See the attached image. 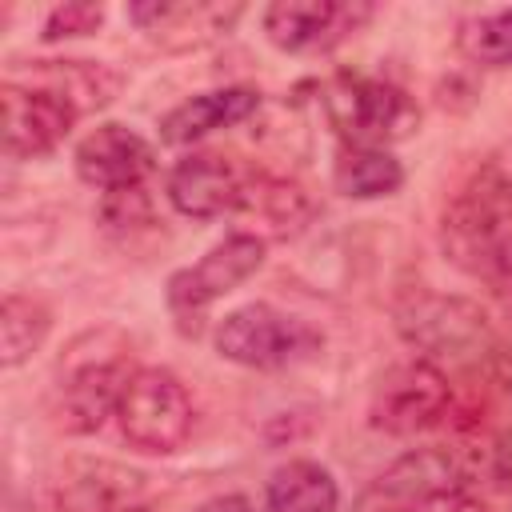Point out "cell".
I'll return each mask as SVG.
<instances>
[{
  "instance_id": "6da1fadb",
  "label": "cell",
  "mask_w": 512,
  "mask_h": 512,
  "mask_svg": "<svg viewBox=\"0 0 512 512\" xmlns=\"http://www.w3.org/2000/svg\"><path fill=\"white\" fill-rule=\"evenodd\" d=\"M440 244L456 268L488 284L512 264V176L500 164H480L464 176L444 204Z\"/></svg>"
},
{
  "instance_id": "7a4b0ae2",
  "label": "cell",
  "mask_w": 512,
  "mask_h": 512,
  "mask_svg": "<svg viewBox=\"0 0 512 512\" xmlns=\"http://www.w3.org/2000/svg\"><path fill=\"white\" fill-rule=\"evenodd\" d=\"M320 104L336 136L352 148H388L392 140L412 136L420 124L416 100L392 80L368 72H336L320 88Z\"/></svg>"
},
{
  "instance_id": "3957f363",
  "label": "cell",
  "mask_w": 512,
  "mask_h": 512,
  "mask_svg": "<svg viewBox=\"0 0 512 512\" xmlns=\"http://www.w3.org/2000/svg\"><path fill=\"white\" fill-rule=\"evenodd\" d=\"M216 352L232 364L272 372L320 352V332L272 304H244L216 324Z\"/></svg>"
},
{
  "instance_id": "277c9868",
  "label": "cell",
  "mask_w": 512,
  "mask_h": 512,
  "mask_svg": "<svg viewBox=\"0 0 512 512\" xmlns=\"http://www.w3.org/2000/svg\"><path fill=\"white\" fill-rule=\"evenodd\" d=\"M116 420L132 448L168 456L192 432V396L168 368H136L120 396Z\"/></svg>"
},
{
  "instance_id": "5b68a950",
  "label": "cell",
  "mask_w": 512,
  "mask_h": 512,
  "mask_svg": "<svg viewBox=\"0 0 512 512\" xmlns=\"http://www.w3.org/2000/svg\"><path fill=\"white\" fill-rule=\"evenodd\" d=\"M400 336L424 360H464L488 348L492 324L476 300L444 296V292H416L396 308Z\"/></svg>"
},
{
  "instance_id": "8992f818",
  "label": "cell",
  "mask_w": 512,
  "mask_h": 512,
  "mask_svg": "<svg viewBox=\"0 0 512 512\" xmlns=\"http://www.w3.org/2000/svg\"><path fill=\"white\" fill-rule=\"evenodd\" d=\"M260 264H264V240L252 232H232L216 248H208L200 264L180 268L168 280V308H172L180 332L196 336L208 304L228 296L232 288H240Z\"/></svg>"
},
{
  "instance_id": "52a82bcc",
  "label": "cell",
  "mask_w": 512,
  "mask_h": 512,
  "mask_svg": "<svg viewBox=\"0 0 512 512\" xmlns=\"http://www.w3.org/2000/svg\"><path fill=\"white\" fill-rule=\"evenodd\" d=\"M448 404H452L448 376L432 360L412 356V360L392 364L376 380L372 400H368V420H372V428H380L388 436H416V432L440 424Z\"/></svg>"
},
{
  "instance_id": "ba28073f",
  "label": "cell",
  "mask_w": 512,
  "mask_h": 512,
  "mask_svg": "<svg viewBox=\"0 0 512 512\" xmlns=\"http://www.w3.org/2000/svg\"><path fill=\"white\" fill-rule=\"evenodd\" d=\"M0 112H4V152L12 160H36L56 152L72 132V124L80 120V108L72 100L32 80L28 84L4 80Z\"/></svg>"
},
{
  "instance_id": "9c48e42d",
  "label": "cell",
  "mask_w": 512,
  "mask_h": 512,
  "mask_svg": "<svg viewBox=\"0 0 512 512\" xmlns=\"http://www.w3.org/2000/svg\"><path fill=\"white\" fill-rule=\"evenodd\" d=\"M372 20L360 0H276L264 8V36L280 52H328Z\"/></svg>"
},
{
  "instance_id": "30bf717a",
  "label": "cell",
  "mask_w": 512,
  "mask_h": 512,
  "mask_svg": "<svg viewBox=\"0 0 512 512\" xmlns=\"http://www.w3.org/2000/svg\"><path fill=\"white\" fill-rule=\"evenodd\" d=\"M472 488L464 460L452 448H412L400 460H392L364 492V512H400L408 504Z\"/></svg>"
},
{
  "instance_id": "8fae6325",
  "label": "cell",
  "mask_w": 512,
  "mask_h": 512,
  "mask_svg": "<svg viewBox=\"0 0 512 512\" xmlns=\"http://www.w3.org/2000/svg\"><path fill=\"white\" fill-rule=\"evenodd\" d=\"M248 192H252V172H244L220 152H192L168 176L172 208L192 220H216L240 212L248 208Z\"/></svg>"
},
{
  "instance_id": "7c38bea8",
  "label": "cell",
  "mask_w": 512,
  "mask_h": 512,
  "mask_svg": "<svg viewBox=\"0 0 512 512\" xmlns=\"http://www.w3.org/2000/svg\"><path fill=\"white\" fill-rule=\"evenodd\" d=\"M76 176L100 192H128V188H144V180L156 168V152L152 144L124 128V124H100L92 128L80 144H76Z\"/></svg>"
},
{
  "instance_id": "4fadbf2b",
  "label": "cell",
  "mask_w": 512,
  "mask_h": 512,
  "mask_svg": "<svg viewBox=\"0 0 512 512\" xmlns=\"http://www.w3.org/2000/svg\"><path fill=\"white\" fill-rule=\"evenodd\" d=\"M128 380H132V372L120 360L80 364L76 372H68L60 380V392H56V404H52L56 424L72 436H88V432L104 428V420L116 416Z\"/></svg>"
},
{
  "instance_id": "5bb4252c",
  "label": "cell",
  "mask_w": 512,
  "mask_h": 512,
  "mask_svg": "<svg viewBox=\"0 0 512 512\" xmlns=\"http://www.w3.org/2000/svg\"><path fill=\"white\" fill-rule=\"evenodd\" d=\"M240 4H172V0H148V4H128V20L140 24L152 40L164 48H200L212 44L216 36L232 32L240 20Z\"/></svg>"
},
{
  "instance_id": "9a60e30c",
  "label": "cell",
  "mask_w": 512,
  "mask_h": 512,
  "mask_svg": "<svg viewBox=\"0 0 512 512\" xmlns=\"http://www.w3.org/2000/svg\"><path fill=\"white\" fill-rule=\"evenodd\" d=\"M256 108H260L256 88H212V92H200V96L176 104L160 120V140L164 144H192L216 128H232V124L248 120Z\"/></svg>"
},
{
  "instance_id": "2e32d148",
  "label": "cell",
  "mask_w": 512,
  "mask_h": 512,
  "mask_svg": "<svg viewBox=\"0 0 512 512\" xmlns=\"http://www.w3.org/2000/svg\"><path fill=\"white\" fill-rule=\"evenodd\" d=\"M336 504H340V488L332 472L316 460L280 464L264 488L268 512H336Z\"/></svg>"
},
{
  "instance_id": "e0dca14e",
  "label": "cell",
  "mask_w": 512,
  "mask_h": 512,
  "mask_svg": "<svg viewBox=\"0 0 512 512\" xmlns=\"http://www.w3.org/2000/svg\"><path fill=\"white\" fill-rule=\"evenodd\" d=\"M32 84L60 92L80 112L104 108L120 92V76L104 64H92V60H40V64H32Z\"/></svg>"
},
{
  "instance_id": "ac0fdd59",
  "label": "cell",
  "mask_w": 512,
  "mask_h": 512,
  "mask_svg": "<svg viewBox=\"0 0 512 512\" xmlns=\"http://www.w3.org/2000/svg\"><path fill=\"white\" fill-rule=\"evenodd\" d=\"M332 180L352 200H380L404 184V168L388 148H352L344 144L332 168Z\"/></svg>"
},
{
  "instance_id": "d6986e66",
  "label": "cell",
  "mask_w": 512,
  "mask_h": 512,
  "mask_svg": "<svg viewBox=\"0 0 512 512\" xmlns=\"http://www.w3.org/2000/svg\"><path fill=\"white\" fill-rule=\"evenodd\" d=\"M48 328H52V312L36 296L8 292L0 304V364L20 368L32 352H40Z\"/></svg>"
},
{
  "instance_id": "ffe728a7",
  "label": "cell",
  "mask_w": 512,
  "mask_h": 512,
  "mask_svg": "<svg viewBox=\"0 0 512 512\" xmlns=\"http://www.w3.org/2000/svg\"><path fill=\"white\" fill-rule=\"evenodd\" d=\"M456 44H460V52H464L472 64L508 68V64H512V8L468 16V20L460 24V32H456Z\"/></svg>"
},
{
  "instance_id": "44dd1931",
  "label": "cell",
  "mask_w": 512,
  "mask_h": 512,
  "mask_svg": "<svg viewBox=\"0 0 512 512\" xmlns=\"http://www.w3.org/2000/svg\"><path fill=\"white\" fill-rule=\"evenodd\" d=\"M248 208L264 212V220H272L276 232H292V228H300V220L308 216V200H304V192H300L296 184L264 180V176H252Z\"/></svg>"
},
{
  "instance_id": "7402d4cb",
  "label": "cell",
  "mask_w": 512,
  "mask_h": 512,
  "mask_svg": "<svg viewBox=\"0 0 512 512\" xmlns=\"http://www.w3.org/2000/svg\"><path fill=\"white\" fill-rule=\"evenodd\" d=\"M100 24H104V8H100V4H84V0L60 4V8H52L48 20H44V40L88 36V32H96Z\"/></svg>"
},
{
  "instance_id": "603a6c76",
  "label": "cell",
  "mask_w": 512,
  "mask_h": 512,
  "mask_svg": "<svg viewBox=\"0 0 512 512\" xmlns=\"http://www.w3.org/2000/svg\"><path fill=\"white\" fill-rule=\"evenodd\" d=\"M400 512H488V508H484V500L472 496V488H460V492H444V496L408 504V508H400Z\"/></svg>"
},
{
  "instance_id": "cb8c5ba5",
  "label": "cell",
  "mask_w": 512,
  "mask_h": 512,
  "mask_svg": "<svg viewBox=\"0 0 512 512\" xmlns=\"http://www.w3.org/2000/svg\"><path fill=\"white\" fill-rule=\"evenodd\" d=\"M488 468H492L496 484L512 496V428H504V432L492 440V448H488Z\"/></svg>"
},
{
  "instance_id": "d4e9b609",
  "label": "cell",
  "mask_w": 512,
  "mask_h": 512,
  "mask_svg": "<svg viewBox=\"0 0 512 512\" xmlns=\"http://www.w3.org/2000/svg\"><path fill=\"white\" fill-rule=\"evenodd\" d=\"M196 512H256V508H252L248 496H236V492H232V496H212V500H204Z\"/></svg>"
},
{
  "instance_id": "484cf974",
  "label": "cell",
  "mask_w": 512,
  "mask_h": 512,
  "mask_svg": "<svg viewBox=\"0 0 512 512\" xmlns=\"http://www.w3.org/2000/svg\"><path fill=\"white\" fill-rule=\"evenodd\" d=\"M104 512H148V508H140V504H132V500H120V504H112V508H104Z\"/></svg>"
}]
</instances>
